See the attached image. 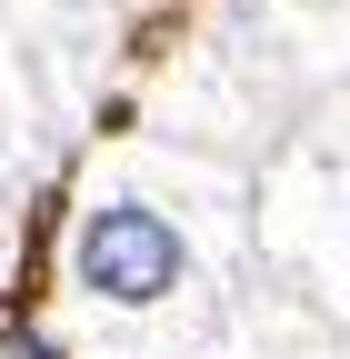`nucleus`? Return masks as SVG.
Masks as SVG:
<instances>
[{
  "mask_svg": "<svg viewBox=\"0 0 350 359\" xmlns=\"http://www.w3.org/2000/svg\"><path fill=\"white\" fill-rule=\"evenodd\" d=\"M80 280H91L101 299H170V280H181V240H170L160 210H91L80 219Z\"/></svg>",
  "mask_w": 350,
  "mask_h": 359,
  "instance_id": "1",
  "label": "nucleus"
}]
</instances>
